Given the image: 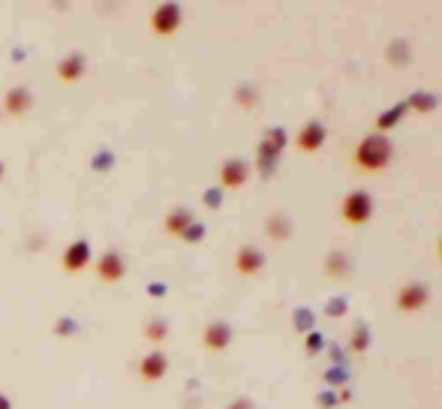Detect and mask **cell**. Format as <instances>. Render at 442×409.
<instances>
[{
	"instance_id": "obj_1",
	"label": "cell",
	"mask_w": 442,
	"mask_h": 409,
	"mask_svg": "<svg viewBox=\"0 0 442 409\" xmlns=\"http://www.w3.org/2000/svg\"><path fill=\"white\" fill-rule=\"evenodd\" d=\"M391 142L385 139L382 133H373V135H364L358 142V148L352 151V166L367 172V175H376V172H385L388 162H391Z\"/></svg>"
},
{
	"instance_id": "obj_2",
	"label": "cell",
	"mask_w": 442,
	"mask_h": 409,
	"mask_svg": "<svg viewBox=\"0 0 442 409\" xmlns=\"http://www.w3.org/2000/svg\"><path fill=\"white\" fill-rule=\"evenodd\" d=\"M373 196L367 193V190H352V193L343 196V202H340V217H343V223H349V226H364L373 220Z\"/></svg>"
},
{
	"instance_id": "obj_3",
	"label": "cell",
	"mask_w": 442,
	"mask_h": 409,
	"mask_svg": "<svg viewBox=\"0 0 442 409\" xmlns=\"http://www.w3.org/2000/svg\"><path fill=\"white\" fill-rule=\"evenodd\" d=\"M427 301H430V289L424 283H406L397 289V295H394L397 313H418L427 307Z\"/></svg>"
},
{
	"instance_id": "obj_4",
	"label": "cell",
	"mask_w": 442,
	"mask_h": 409,
	"mask_svg": "<svg viewBox=\"0 0 442 409\" xmlns=\"http://www.w3.org/2000/svg\"><path fill=\"white\" fill-rule=\"evenodd\" d=\"M151 31L157 36H175L180 31V9L175 3H162L151 15Z\"/></svg>"
},
{
	"instance_id": "obj_5",
	"label": "cell",
	"mask_w": 442,
	"mask_h": 409,
	"mask_svg": "<svg viewBox=\"0 0 442 409\" xmlns=\"http://www.w3.org/2000/svg\"><path fill=\"white\" fill-rule=\"evenodd\" d=\"M262 268H265V253H262L259 247L244 244V247L235 253V271H238L241 277H256Z\"/></svg>"
},
{
	"instance_id": "obj_6",
	"label": "cell",
	"mask_w": 442,
	"mask_h": 409,
	"mask_svg": "<svg viewBox=\"0 0 442 409\" xmlns=\"http://www.w3.org/2000/svg\"><path fill=\"white\" fill-rule=\"evenodd\" d=\"M325 135H328V130H325V124L322 121H307L301 130H298V151H304V153H316L325 144Z\"/></svg>"
},
{
	"instance_id": "obj_7",
	"label": "cell",
	"mask_w": 442,
	"mask_h": 409,
	"mask_svg": "<svg viewBox=\"0 0 442 409\" xmlns=\"http://www.w3.org/2000/svg\"><path fill=\"white\" fill-rule=\"evenodd\" d=\"M232 343V328L226 322H211L207 328L202 331V349L211 352V356H216V352L229 349Z\"/></svg>"
},
{
	"instance_id": "obj_8",
	"label": "cell",
	"mask_w": 442,
	"mask_h": 409,
	"mask_svg": "<svg viewBox=\"0 0 442 409\" xmlns=\"http://www.w3.org/2000/svg\"><path fill=\"white\" fill-rule=\"evenodd\" d=\"M94 271H96V277L103 280V283H117V280H124L126 265H124V259L117 256V253L108 250V253H103V256L96 259Z\"/></svg>"
},
{
	"instance_id": "obj_9",
	"label": "cell",
	"mask_w": 442,
	"mask_h": 409,
	"mask_svg": "<svg viewBox=\"0 0 442 409\" xmlns=\"http://www.w3.org/2000/svg\"><path fill=\"white\" fill-rule=\"evenodd\" d=\"M63 271H69V274H78V271H85L90 265V247L87 241H76L69 244L67 250H63Z\"/></svg>"
},
{
	"instance_id": "obj_10",
	"label": "cell",
	"mask_w": 442,
	"mask_h": 409,
	"mask_svg": "<svg viewBox=\"0 0 442 409\" xmlns=\"http://www.w3.org/2000/svg\"><path fill=\"white\" fill-rule=\"evenodd\" d=\"M247 178H250V169L244 166L241 160H226L223 162V169H220V184L226 190H241L244 184H247Z\"/></svg>"
},
{
	"instance_id": "obj_11",
	"label": "cell",
	"mask_w": 442,
	"mask_h": 409,
	"mask_svg": "<svg viewBox=\"0 0 442 409\" xmlns=\"http://www.w3.org/2000/svg\"><path fill=\"white\" fill-rule=\"evenodd\" d=\"M166 367H169V361L162 352H148V356L139 361V376L144 383H160V379L166 376Z\"/></svg>"
},
{
	"instance_id": "obj_12",
	"label": "cell",
	"mask_w": 442,
	"mask_h": 409,
	"mask_svg": "<svg viewBox=\"0 0 442 409\" xmlns=\"http://www.w3.org/2000/svg\"><path fill=\"white\" fill-rule=\"evenodd\" d=\"M31 106H33L31 90H27V87H22V85L9 90V94H6V99H3V108H6V112L12 115V117H24L27 112H31Z\"/></svg>"
},
{
	"instance_id": "obj_13",
	"label": "cell",
	"mask_w": 442,
	"mask_h": 409,
	"mask_svg": "<svg viewBox=\"0 0 442 409\" xmlns=\"http://www.w3.org/2000/svg\"><path fill=\"white\" fill-rule=\"evenodd\" d=\"M193 226V214L187 208H175L169 217H166V229L169 235H187V229Z\"/></svg>"
},
{
	"instance_id": "obj_14",
	"label": "cell",
	"mask_w": 442,
	"mask_h": 409,
	"mask_svg": "<svg viewBox=\"0 0 442 409\" xmlns=\"http://www.w3.org/2000/svg\"><path fill=\"white\" fill-rule=\"evenodd\" d=\"M58 76H60V81H67V85L78 81L81 76H85V60L81 58H63L58 63Z\"/></svg>"
},
{
	"instance_id": "obj_15",
	"label": "cell",
	"mask_w": 442,
	"mask_h": 409,
	"mask_svg": "<svg viewBox=\"0 0 442 409\" xmlns=\"http://www.w3.org/2000/svg\"><path fill=\"white\" fill-rule=\"evenodd\" d=\"M166 322H162V319H153L151 325H148V328H144V337H148V340H153V343H160V340H166Z\"/></svg>"
},
{
	"instance_id": "obj_16",
	"label": "cell",
	"mask_w": 442,
	"mask_h": 409,
	"mask_svg": "<svg viewBox=\"0 0 442 409\" xmlns=\"http://www.w3.org/2000/svg\"><path fill=\"white\" fill-rule=\"evenodd\" d=\"M406 112V106H397V108H391V115H385V117H379V121H376V130H385V126H391L394 121H397V117H400Z\"/></svg>"
},
{
	"instance_id": "obj_17",
	"label": "cell",
	"mask_w": 442,
	"mask_h": 409,
	"mask_svg": "<svg viewBox=\"0 0 442 409\" xmlns=\"http://www.w3.org/2000/svg\"><path fill=\"white\" fill-rule=\"evenodd\" d=\"M229 409H253V403L247 401V397H238V401H232Z\"/></svg>"
},
{
	"instance_id": "obj_18",
	"label": "cell",
	"mask_w": 442,
	"mask_h": 409,
	"mask_svg": "<svg viewBox=\"0 0 442 409\" xmlns=\"http://www.w3.org/2000/svg\"><path fill=\"white\" fill-rule=\"evenodd\" d=\"M0 409H12V403H9L6 394H0Z\"/></svg>"
},
{
	"instance_id": "obj_19",
	"label": "cell",
	"mask_w": 442,
	"mask_h": 409,
	"mask_svg": "<svg viewBox=\"0 0 442 409\" xmlns=\"http://www.w3.org/2000/svg\"><path fill=\"white\" fill-rule=\"evenodd\" d=\"M439 262H442V241H439Z\"/></svg>"
},
{
	"instance_id": "obj_20",
	"label": "cell",
	"mask_w": 442,
	"mask_h": 409,
	"mask_svg": "<svg viewBox=\"0 0 442 409\" xmlns=\"http://www.w3.org/2000/svg\"><path fill=\"white\" fill-rule=\"evenodd\" d=\"M0 178H3V162H0Z\"/></svg>"
}]
</instances>
